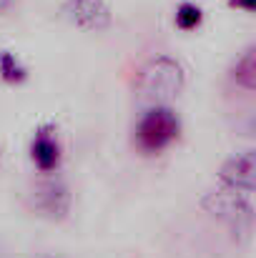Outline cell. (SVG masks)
<instances>
[{
  "mask_svg": "<svg viewBox=\"0 0 256 258\" xmlns=\"http://www.w3.org/2000/svg\"><path fill=\"white\" fill-rule=\"evenodd\" d=\"M181 133V120L169 105L148 108L136 125V143L143 153H161Z\"/></svg>",
  "mask_w": 256,
  "mask_h": 258,
  "instance_id": "cell-3",
  "label": "cell"
},
{
  "mask_svg": "<svg viewBox=\"0 0 256 258\" xmlns=\"http://www.w3.org/2000/svg\"><path fill=\"white\" fill-rule=\"evenodd\" d=\"M203 20V13L196 3H181L176 8V25L181 30H196Z\"/></svg>",
  "mask_w": 256,
  "mask_h": 258,
  "instance_id": "cell-10",
  "label": "cell"
},
{
  "mask_svg": "<svg viewBox=\"0 0 256 258\" xmlns=\"http://www.w3.org/2000/svg\"><path fill=\"white\" fill-rule=\"evenodd\" d=\"M10 5H13V0H0V13H5Z\"/></svg>",
  "mask_w": 256,
  "mask_h": 258,
  "instance_id": "cell-12",
  "label": "cell"
},
{
  "mask_svg": "<svg viewBox=\"0 0 256 258\" xmlns=\"http://www.w3.org/2000/svg\"><path fill=\"white\" fill-rule=\"evenodd\" d=\"M219 178L226 188L251 196L256 185V153L254 151H241V153L231 156L229 161H224Z\"/></svg>",
  "mask_w": 256,
  "mask_h": 258,
  "instance_id": "cell-5",
  "label": "cell"
},
{
  "mask_svg": "<svg viewBox=\"0 0 256 258\" xmlns=\"http://www.w3.org/2000/svg\"><path fill=\"white\" fill-rule=\"evenodd\" d=\"M201 208L219 218L221 223H226L234 233H249L251 226H254V206L249 201L246 193H239V190H231V188H219V190H211L201 198Z\"/></svg>",
  "mask_w": 256,
  "mask_h": 258,
  "instance_id": "cell-2",
  "label": "cell"
},
{
  "mask_svg": "<svg viewBox=\"0 0 256 258\" xmlns=\"http://www.w3.org/2000/svg\"><path fill=\"white\" fill-rule=\"evenodd\" d=\"M30 158L43 173L56 171L61 166V143L56 138L53 125H40L30 143Z\"/></svg>",
  "mask_w": 256,
  "mask_h": 258,
  "instance_id": "cell-7",
  "label": "cell"
},
{
  "mask_svg": "<svg viewBox=\"0 0 256 258\" xmlns=\"http://www.w3.org/2000/svg\"><path fill=\"white\" fill-rule=\"evenodd\" d=\"M183 83H186V76H183L181 63L171 55H156L141 68L136 78V90L141 100L153 103V105H166L183 90Z\"/></svg>",
  "mask_w": 256,
  "mask_h": 258,
  "instance_id": "cell-1",
  "label": "cell"
},
{
  "mask_svg": "<svg viewBox=\"0 0 256 258\" xmlns=\"http://www.w3.org/2000/svg\"><path fill=\"white\" fill-rule=\"evenodd\" d=\"M63 18L81 28V30H90V33H100L111 28V8L106 0H63L61 5Z\"/></svg>",
  "mask_w": 256,
  "mask_h": 258,
  "instance_id": "cell-4",
  "label": "cell"
},
{
  "mask_svg": "<svg viewBox=\"0 0 256 258\" xmlns=\"http://www.w3.org/2000/svg\"><path fill=\"white\" fill-rule=\"evenodd\" d=\"M231 78L236 86H241L244 90H254L256 88V48H246L241 53V58L231 66Z\"/></svg>",
  "mask_w": 256,
  "mask_h": 258,
  "instance_id": "cell-8",
  "label": "cell"
},
{
  "mask_svg": "<svg viewBox=\"0 0 256 258\" xmlns=\"http://www.w3.org/2000/svg\"><path fill=\"white\" fill-rule=\"evenodd\" d=\"M229 5L231 8H239L244 13H254L256 10V0H229Z\"/></svg>",
  "mask_w": 256,
  "mask_h": 258,
  "instance_id": "cell-11",
  "label": "cell"
},
{
  "mask_svg": "<svg viewBox=\"0 0 256 258\" xmlns=\"http://www.w3.org/2000/svg\"><path fill=\"white\" fill-rule=\"evenodd\" d=\"M0 78L5 83H10V86H18V83H23L28 78V71L23 68V63L13 53L3 50L0 53Z\"/></svg>",
  "mask_w": 256,
  "mask_h": 258,
  "instance_id": "cell-9",
  "label": "cell"
},
{
  "mask_svg": "<svg viewBox=\"0 0 256 258\" xmlns=\"http://www.w3.org/2000/svg\"><path fill=\"white\" fill-rule=\"evenodd\" d=\"M33 206L50 221H63L71 211V190L63 180H45L33 190Z\"/></svg>",
  "mask_w": 256,
  "mask_h": 258,
  "instance_id": "cell-6",
  "label": "cell"
}]
</instances>
